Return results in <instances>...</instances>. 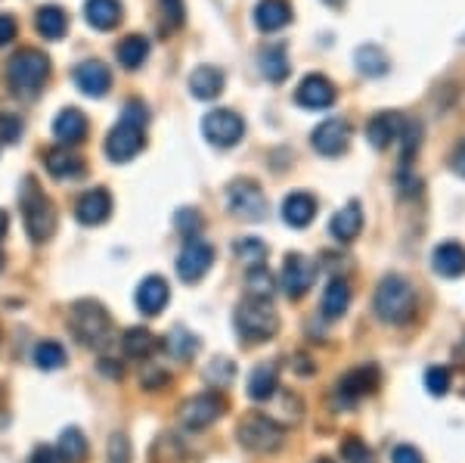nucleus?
Masks as SVG:
<instances>
[{
    "mask_svg": "<svg viewBox=\"0 0 465 463\" xmlns=\"http://www.w3.org/2000/svg\"><path fill=\"white\" fill-rule=\"evenodd\" d=\"M372 308H376L379 320H385V324H391V327L410 324L412 315H416V293H412V287L403 277L388 274V277L379 280Z\"/></svg>",
    "mask_w": 465,
    "mask_h": 463,
    "instance_id": "1",
    "label": "nucleus"
},
{
    "mask_svg": "<svg viewBox=\"0 0 465 463\" xmlns=\"http://www.w3.org/2000/svg\"><path fill=\"white\" fill-rule=\"evenodd\" d=\"M22 215H25V230L32 237V243H47L50 237L56 234V206L47 199V193L37 186L35 177H25L22 181Z\"/></svg>",
    "mask_w": 465,
    "mask_h": 463,
    "instance_id": "2",
    "label": "nucleus"
},
{
    "mask_svg": "<svg viewBox=\"0 0 465 463\" xmlns=\"http://www.w3.org/2000/svg\"><path fill=\"white\" fill-rule=\"evenodd\" d=\"M50 78V56L44 50L22 47L6 63V81L19 96H37L44 81Z\"/></svg>",
    "mask_w": 465,
    "mask_h": 463,
    "instance_id": "3",
    "label": "nucleus"
},
{
    "mask_svg": "<svg viewBox=\"0 0 465 463\" xmlns=\"http://www.w3.org/2000/svg\"><path fill=\"white\" fill-rule=\"evenodd\" d=\"M232 327L245 342H267L280 330V317H276L273 305L267 298L245 296L232 311Z\"/></svg>",
    "mask_w": 465,
    "mask_h": 463,
    "instance_id": "4",
    "label": "nucleus"
},
{
    "mask_svg": "<svg viewBox=\"0 0 465 463\" xmlns=\"http://www.w3.org/2000/svg\"><path fill=\"white\" fill-rule=\"evenodd\" d=\"M69 330L84 348H103L112 333V317L96 298H81L72 305Z\"/></svg>",
    "mask_w": 465,
    "mask_h": 463,
    "instance_id": "5",
    "label": "nucleus"
},
{
    "mask_svg": "<svg viewBox=\"0 0 465 463\" xmlns=\"http://www.w3.org/2000/svg\"><path fill=\"white\" fill-rule=\"evenodd\" d=\"M236 438L242 442V448H249L254 454H273L282 448V427L264 414H249L239 423Z\"/></svg>",
    "mask_w": 465,
    "mask_h": 463,
    "instance_id": "6",
    "label": "nucleus"
},
{
    "mask_svg": "<svg viewBox=\"0 0 465 463\" xmlns=\"http://www.w3.org/2000/svg\"><path fill=\"white\" fill-rule=\"evenodd\" d=\"M227 208L242 221H264L267 196L252 177H236V181L227 186Z\"/></svg>",
    "mask_w": 465,
    "mask_h": 463,
    "instance_id": "7",
    "label": "nucleus"
},
{
    "mask_svg": "<svg viewBox=\"0 0 465 463\" xmlns=\"http://www.w3.org/2000/svg\"><path fill=\"white\" fill-rule=\"evenodd\" d=\"M177 414L186 429H208L212 423H217L227 414V401H223L221 392H199L193 398H186L177 408Z\"/></svg>",
    "mask_w": 465,
    "mask_h": 463,
    "instance_id": "8",
    "label": "nucleus"
},
{
    "mask_svg": "<svg viewBox=\"0 0 465 463\" xmlns=\"http://www.w3.org/2000/svg\"><path fill=\"white\" fill-rule=\"evenodd\" d=\"M202 134H205V140L212 146L230 149V146H236L239 140H242L245 122H242V116H236L232 109H214V112H208V116L202 118Z\"/></svg>",
    "mask_w": 465,
    "mask_h": 463,
    "instance_id": "9",
    "label": "nucleus"
},
{
    "mask_svg": "<svg viewBox=\"0 0 465 463\" xmlns=\"http://www.w3.org/2000/svg\"><path fill=\"white\" fill-rule=\"evenodd\" d=\"M214 265V246L202 237H190L177 256V277L183 283H199Z\"/></svg>",
    "mask_w": 465,
    "mask_h": 463,
    "instance_id": "10",
    "label": "nucleus"
},
{
    "mask_svg": "<svg viewBox=\"0 0 465 463\" xmlns=\"http://www.w3.org/2000/svg\"><path fill=\"white\" fill-rule=\"evenodd\" d=\"M143 144H146L143 128H134V125H127V122H118L115 128L106 134L103 149H106V156L115 162V166H122V162H131L134 156L143 149Z\"/></svg>",
    "mask_w": 465,
    "mask_h": 463,
    "instance_id": "11",
    "label": "nucleus"
},
{
    "mask_svg": "<svg viewBox=\"0 0 465 463\" xmlns=\"http://www.w3.org/2000/svg\"><path fill=\"white\" fill-rule=\"evenodd\" d=\"M313 280H317V265H313L311 258L292 252L286 258V265H282V274H280L282 293L289 298H302V296H307V289L313 287Z\"/></svg>",
    "mask_w": 465,
    "mask_h": 463,
    "instance_id": "12",
    "label": "nucleus"
},
{
    "mask_svg": "<svg viewBox=\"0 0 465 463\" xmlns=\"http://www.w3.org/2000/svg\"><path fill=\"white\" fill-rule=\"evenodd\" d=\"M381 383V373L376 364H363L357 370H348L339 383V401L341 405H357L366 395H372Z\"/></svg>",
    "mask_w": 465,
    "mask_h": 463,
    "instance_id": "13",
    "label": "nucleus"
},
{
    "mask_svg": "<svg viewBox=\"0 0 465 463\" xmlns=\"http://www.w3.org/2000/svg\"><path fill=\"white\" fill-rule=\"evenodd\" d=\"M311 144L320 156H341L351 144V125L344 118H326L322 125H317V131L311 134Z\"/></svg>",
    "mask_w": 465,
    "mask_h": 463,
    "instance_id": "14",
    "label": "nucleus"
},
{
    "mask_svg": "<svg viewBox=\"0 0 465 463\" xmlns=\"http://www.w3.org/2000/svg\"><path fill=\"white\" fill-rule=\"evenodd\" d=\"M72 81L74 87H78L84 96H94V100H100V96L109 94L112 87V72L106 63H100V59H87V63L74 65L72 72Z\"/></svg>",
    "mask_w": 465,
    "mask_h": 463,
    "instance_id": "15",
    "label": "nucleus"
},
{
    "mask_svg": "<svg viewBox=\"0 0 465 463\" xmlns=\"http://www.w3.org/2000/svg\"><path fill=\"white\" fill-rule=\"evenodd\" d=\"M112 215V196L103 186H94V190L81 193L78 203H74V218L84 227H96V224H106Z\"/></svg>",
    "mask_w": 465,
    "mask_h": 463,
    "instance_id": "16",
    "label": "nucleus"
},
{
    "mask_svg": "<svg viewBox=\"0 0 465 463\" xmlns=\"http://www.w3.org/2000/svg\"><path fill=\"white\" fill-rule=\"evenodd\" d=\"M168 298H171V289L159 274H149V277H143L137 287V293H134V302H137L140 315H146V317L162 315V311L168 308Z\"/></svg>",
    "mask_w": 465,
    "mask_h": 463,
    "instance_id": "17",
    "label": "nucleus"
},
{
    "mask_svg": "<svg viewBox=\"0 0 465 463\" xmlns=\"http://www.w3.org/2000/svg\"><path fill=\"white\" fill-rule=\"evenodd\" d=\"M295 103L304 109H326L335 103V85L322 75H307V78L298 85L295 91Z\"/></svg>",
    "mask_w": 465,
    "mask_h": 463,
    "instance_id": "18",
    "label": "nucleus"
},
{
    "mask_svg": "<svg viewBox=\"0 0 465 463\" xmlns=\"http://www.w3.org/2000/svg\"><path fill=\"white\" fill-rule=\"evenodd\" d=\"M403 128H407V118L401 112H379L366 125V137L376 149H388L403 134Z\"/></svg>",
    "mask_w": 465,
    "mask_h": 463,
    "instance_id": "19",
    "label": "nucleus"
},
{
    "mask_svg": "<svg viewBox=\"0 0 465 463\" xmlns=\"http://www.w3.org/2000/svg\"><path fill=\"white\" fill-rule=\"evenodd\" d=\"M84 19L90 28H96V32H112V28L122 25L124 6H122V0H87Z\"/></svg>",
    "mask_w": 465,
    "mask_h": 463,
    "instance_id": "20",
    "label": "nucleus"
},
{
    "mask_svg": "<svg viewBox=\"0 0 465 463\" xmlns=\"http://www.w3.org/2000/svg\"><path fill=\"white\" fill-rule=\"evenodd\" d=\"M54 137L59 146H78L87 137V118L78 109H63L54 118Z\"/></svg>",
    "mask_w": 465,
    "mask_h": 463,
    "instance_id": "21",
    "label": "nucleus"
},
{
    "mask_svg": "<svg viewBox=\"0 0 465 463\" xmlns=\"http://www.w3.org/2000/svg\"><path fill=\"white\" fill-rule=\"evenodd\" d=\"M223 85H227V78L217 65H199L190 75V94L196 100H217L223 94Z\"/></svg>",
    "mask_w": 465,
    "mask_h": 463,
    "instance_id": "22",
    "label": "nucleus"
},
{
    "mask_svg": "<svg viewBox=\"0 0 465 463\" xmlns=\"http://www.w3.org/2000/svg\"><path fill=\"white\" fill-rule=\"evenodd\" d=\"M35 28L44 41H63L65 32H69V13L56 4H44L35 16Z\"/></svg>",
    "mask_w": 465,
    "mask_h": 463,
    "instance_id": "23",
    "label": "nucleus"
},
{
    "mask_svg": "<svg viewBox=\"0 0 465 463\" xmlns=\"http://www.w3.org/2000/svg\"><path fill=\"white\" fill-rule=\"evenodd\" d=\"M289 22H292L289 0H261V4L254 6V25H258L261 32H280Z\"/></svg>",
    "mask_w": 465,
    "mask_h": 463,
    "instance_id": "24",
    "label": "nucleus"
},
{
    "mask_svg": "<svg viewBox=\"0 0 465 463\" xmlns=\"http://www.w3.org/2000/svg\"><path fill=\"white\" fill-rule=\"evenodd\" d=\"M431 265L440 277H462L465 274V246L460 243H440L438 249L431 252Z\"/></svg>",
    "mask_w": 465,
    "mask_h": 463,
    "instance_id": "25",
    "label": "nucleus"
},
{
    "mask_svg": "<svg viewBox=\"0 0 465 463\" xmlns=\"http://www.w3.org/2000/svg\"><path fill=\"white\" fill-rule=\"evenodd\" d=\"M360 230H363V208H360V203H348L341 212L332 215V221H329V234L339 243H351Z\"/></svg>",
    "mask_w": 465,
    "mask_h": 463,
    "instance_id": "26",
    "label": "nucleus"
},
{
    "mask_svg": "<svg viewBox=\"0 0 465 463\" xmlns=\"http://www.w3.org/2000/svg\"><path fill=\"white\" fill-rule=\"evenodd\" d=\"M317 215V199L311 193H289L286 203H282V221L289 227H307Z\"/></svg>",
    "mask_w": 465,
    "mask_h": 463,
    "instance_id": "27",
    "label": "nucleus"
},
{
    "mask_svg": "<svg viewBox=\"0 0 465 463\" xmlns=\"http://www.w3.org/2000/svg\"><path fill=\"white\" fill-rule=\"evenodd\" d=\"M44 166H47L50 175L59 177V181H65V177H78V175H84V162H81L69 146H56V149H50V153L44 156Z\"/></svg>",
    "mask_w": 465,
    "mask_h": 463,
    "instance_id": "28",
    "label": "nucleus"
},
{
    "mask_svg": "<svg viewBox=\"0 0 465 463\" xmlns=\"http://www.w3.org/2000/svg\"><path fill=\"white\" fill-rule=\"evenodd\" d=\"M280 389V373H276V364H258L249 377V398L252 401H267L273 398V392Z\"/></svg>",
    "mask_w": 465,
    "mask_h": 463,
    "instance_id": "29",
    "label": "nucleus"
},
{
    "mask_svg": "<svg viewBox=\"0 0 465 463\" xmlns=\"http://www.w3.org/2000/svg\"><path fill=\"white\" fill-rule=\"evenodd\" d=\"M351 305V283L344 277L329 280L326 293H322V317L326 320H339Z\"/></svg>",
    "mask_w": 465,
    "mask_h": 463,
    "instance_id": "30",
    "label": "nucleus"
},
{
    "mask_svg": "<svg viewBox=\"0 0 465 463\" xmlns=\"http://www.w3.org/2000/svg\"><path fill=\"white\" fill-rule=\"evenodd\" d=\"M261 72H264V78L273 81V85L289 78V56L282 44H270V47L261 50Z\"/></svg>",
    "mask_w": 465,
    "mask_h": 463,
    "instance_id": "31",
    "label": "nucleus"
},
{
    "mask_svg": "<svg viewBox=\"0 0 465 463\" xmlns=\"http://www.w3.org/2000/svg\"><path fill=\"white\" fill-rule=\"evenodd\" d=\"M118 63L124 65V69H140V65L149 59V41L143 35H127L122 44H118L115 50Z\"/></svg>",
    "mask_w": 465,
    "mask_h": 463,
    "instance_id": "32",
    "label": "nucleus"
},
{
    "mask_svg": "<svg viewBox=\"0 0 465 463\" xmlns=\"http://www.w3.org/2000/svg\"><path fill=\"white\" fill-rule=\"evenodd\" d=\"M122 348L127 357H134V361H146V357L155 352V336L149 333L146 327H131L122 339Z\"/></svg>",
    "mask_w": 465,
    "mask_h": 463,
    "instance_id": "33",
    "label": "nucleus"
},
{
    "mask_svg": "<svg viewBox=\"0 0 465 463\" xmlns=\"http://www.w3.org/2000/svg\"><path fill=\"white\" fill-rule=\"evenodd\" d=\"M164 348H168L171 357H180V361H190L193 355L199 352V339L193 336L186 327H174L164 339Z\"/></svg>",
    "mask_w": 465,
    "mask_h": 463,
    "instance_id": "34",
    "label": "nucleus"
},
{
    "mask_svg": "<svg viewBox=\"0 0 465 463\" xmlns=\"http://www.w3.org/2000/svg\"><path fill=\"white\" fill-rule=\"evenodd\" d=\"M56 448H59V454H63L65 463H81V460L87 458V438H84V432L74 429V427L63 429V436H59Z\"/></svg>",
    "mask_w": 465,
    "mask_h": 463,
    "instance_id": "35",
    "label": "nucleus"
},
{
    "mask_svg": "<svg viewBox=\"0 0 465 463\" xmlns=\"http://www.w3.org/2000/svg\"><path fill=\"white\" fill-rule=\"evenodd\" d=\"M245 287H249V296L267 298L270 302V296L276 293V277L264 265H254V267H249V274H245Z\"/></svg>",
    "mask_w": 465,
    "mask_h": 463,
    "instance_id": "36",
    "label": "nucleus"
},
{
    "mask_svg": "<svg viewBox=\"0 0 465 463\" xmlns=\"http://www.w3.org/2000/svg\"><path fill=\"white\" fill-rule=\"evenodd\" d=\"M357 69L363 75H372V78H379V75L388 72V56L381 54L376 44H366V47L357 50Z\"/></svg>",
    "mask_w": 465,
    "mask_h": 463,
    "instance_id": "37",
    "label": "nucleus"
},
{
    "mask_svg": "<svg viewBox=\"0 0 465 463\" xmlns=\"http://www.w3.org/2000/svg\"><path fill=\"white\" fill-rule=\"evenodd\" d=\"M35 364L41 370H59L65 367V348L54 339H44L35 346Z\"/></svg>",
    "mask_w": 465,
    "mask_h": 463,
    "instance_id": "38",
    "label": "nucleus"
},
{
    "mask_svg": "<svg viewBox=\"0 0 465 463\" xmlns=\"http://www.w3.org/2000/svg\"><path fill=\"white\" fill-rule=\"evenodd\" d=\"M236 256L245 261L249 267L254 265H264L267 258V246L258 240V237H242V240L236 243Z\"/></svg>",
    "mask_w": 465,
    "mask_h": 463,
    "instance_id": "39",
    "label": "nucleus"
},
{
    "mask_svg": "<svg viewBox=\"0 0 465 463\" xmlns=\"http://www.w3.org/2000/svg\"><path fill=\"white\" fill-rule=\"evenodd\" d=\"M341 458L348 463H376V454H372L363 438H357V436H348L341 442Z\"/></svg>",
    "mask_w": 465,
    "mask_h": 463,
    "instance_id": "40",
    "label": "nucleus"
},
{
    "mask_svg": "<svg viewBox=\"0 0 465 463\" xmlns=\"http://www.w3.org/2000/svg\"><path fill=\"white\" fill-rule=\"evenodd\" d=\"M162 4V35H171L183 25V0H159Z\"/></svg>",
    "mask_w": 465,
    "mask_h": 463,
    "instance_id": "41",
    "label": "nucleus"
},
{
    "mask_svg": "<svg viewBox=\"0 0 465 463\" xmlns=\"http://www.w3.org/2000/svg\"><path fill=\"white\" fill-rule=\"evenodd\" d=\"M106 458L109 463H131V438H127L124 432H115V436L109 438Z\"/></svg>",
    "mask_w": 465,
    "mask_h": 463,
    "instance_id": "42",
    "label": "nucleus"
},
{
    "mask_svg": "<svg viewBox=\"0 0 465 463\" xmlns=\"http://www.w3.org/2000/svg\"><path fill=\"white\" fill-rule=\"evenodd\" d=\"M174 224H177L180 234H186V240H190V237H199V230H202V215L196 212V208H180Z\"/></svg>",
    "mask_w": 465,
    "mask_h": 463,
    "instance_id": "43",
    "label": "nucleus"
},
{
    "mask_svg": "<svg viewBox=\"0 0 465 463\" xmlns=\"http://www.w3.org/2000/svg\"><path fill=\"white\" fill-rule=\"evenodd\" d=\"M232 377H236V364L227 361V357H214V361L208 364V379H212L214 386H227Z\"/></svg>",
    "mask_w": 465,
    "mask_h": 463,
    "instance_id": "44",
    "label": "nucleus"
},
{
    "mask_svg": "<svg viewBox=\"0 0 465 463\" xmlns=\"http://www.w3.org/2000/svg\"><path fill=\"white\" fill-rule=\"evenodd\" d=\"M425 389L431 395H444L450 389V370L447 367H429L425 373Z\"/></svg>",
    "mask_w": 465,
    "mask_h": 463,
    "instance_id": "45",
    "label": "nucleus"
},
{
    "mask_svg": "<svg viewBox=\"0 0 465 463\" xmlns=\"http://www.w3.org/2000/svg\"><path fill=\"white\" fill-rule=\"evenodd\" d=\"M122 122L134 125V128H146V122H149L146 103H140V100H131V103H127L124 112H122Z\"/></svg>",
    "mask_w": 465,
    "mask_h": 463,
    "instance_id": "46",
    "label": "nucleus"
},
{
    "mask_svg": "<svg viewBox=\"0 0 465 463\" xmlns=\"http://www.w3.org/2000/svg\"><path fill=\"white\" fill-rule=\"evenodd\" d=\"M16 35H19L16 19H13L10 13H0V47H6L10 41H16Z\"/></svg>",
    "mask_w": 465,
    "mask_h": 463,
    "instance_id": "47",
    "label": "nucleus"
},
{
    "mask_svg": "<svg viewBox=\"0 0 465 463\" xmlns=\"http://www.w3.org/2000/svg\"><path fill=\"white\" fill-rule=\"evenodd\" d=\"M391 463H425V458L412 445H397L391 454Z\"/></svg>",
    "mask_w": 465,
    "mask_h": 463,
    "instance_id": "48",
    "label": "nucleus"
},
{
    "mask_svg": "<svg viewBox=\"0 0 465 463\" xmlns=\"http://www.w3.org/2000/svg\"><path fill=\"white\" fill-rule=\"evenodd\" d=\"M32 463H65V460H63V454H59V448L41 445L32 451Z\"/></svg>",
    "mask_w": 465,
    "mask_h": 463,
    "instance_id": "49",
    "label": "nucleus"
},
{
    "mask_svg": "<svg viewBox=\"0 0 465 463\" xmlns=\"http://www.w3.org/2000/svg\"><path fill=\"white\" fill-rule=\"evenodd\" d=\"M171 383V377L164 370H146L143 373V389H149V392H155V389H162V386H168Z\"/></svg>",
    "mask_w": 465,
    "mask_h": 463,
    "instance_id": "50",
    "label": "nucleus"
},
{
    "mask_svg": "<svg viewBox=\"0 0 465 463\" xmlns=\"http://www.w3.org/2000/svg\"><path fill=\"white\" fill-rule=\"evenodd\" d=\"M19 131H22L19 118H13V116L0 118V137H4L6 144H13V140H19Z\"/></svg>",
    "mask_w": 465,
    "mask_h": 463,
    "instance_id": "51",
    "label": "nucleus"
},
{
    "mask_svg": "<svg viewBox=\"0 0 465 463\" xmlns=\"http://www.w3.org/2000/svg\"><path fill=\"white\" fill-rule=\"evenodd\" d=\"M100 373H103V377H112V379H122L124 367L115 361V357H103V361H100Z\"/></svg>",
    "mask_w": 465,
    "mask_h": 463,
    "instance_id": "52",
    "label": "nucleus"
},
{
    "mask_svg": "<svg viewBox=\"0 0 465 463\" xmlns=\"http://www.w3.org/2000/svg\"><path fill=\"white\" fill-rule=\"evenodd\" d=\"M450 168H453L460 177H465V140H460V146H456L453 159H450Z\"/></svg>",
    "mask_w": 465,
    "mask_h": 463,
    "instance_id": "53",
    "label": "nucleus"
},
{
    "mask_svg": "<svg viewBox=\"0 0 465 463\" xmlns=\"http://www.w3.org/2000/svg\"><path fill=\"white\" fill-rule=\"evenodd\" d=\"M298 373H307V377H313V364H311V357H298Z\"/></svg>",
    "mask_w": 465,
    "mask_h": 463,
    "instance_id": "54",
    "label": "nucleus"
},
{
    "mask_svg": "<svg viewBox=\"0 0 465 463\" xmlns=\"http://www.w3.org/2000/svg\"><path fill=\"white\" fill-rule=\"evenodd\" d=\"M6 230H10V215H6L4 208H0V240H4Z\"/></svg>",
    "mask_w": 465,
    "mask_h": 463,
    "instance_id": "55",
    "label": "nucleus"
},
{
    "mask_svg": "<svg viewBox=\"0 0 465 463\" xmlns=\"http://www.w3.org/2000/svg\"><path fill=\"white\" fill-rule=\"evenodd\" d=\"M326 4H329V6H341L344 0H326Z\"/></svg>",
    "mask_w": 465,
    "mask_h": 463,
    "instance_id": "56",
    "label": "nucleus"
},
{
    "mask_svg": "<svg viewBox=\"0 0 465 463\" xmlns=\"http://www.w3.org/2000/svg\"><path fill=\"white\" fill-rule=\"evenodd\" d=\"M317 463H332V460H329V458H320Z\"/></svg>",
    "mask_w": 465,
    "mask_h": 463,
    "instance_id": "57",
    "label": "nucleus"
},
{
    "mask_svg": "<svg viewBox=\"0 0 465 463\" xmlns=\"http://www.w3.org/2000/svg\"><path fill=\"white\" fill-rule=\"evenodd\" d=\"M0 267H4V252H0Z\"/></svg>",
    "mask_w": 465,
    "mask_h": 463,
    "instance_id": "58",
    "label": "nucleus"
}]
</instances>
